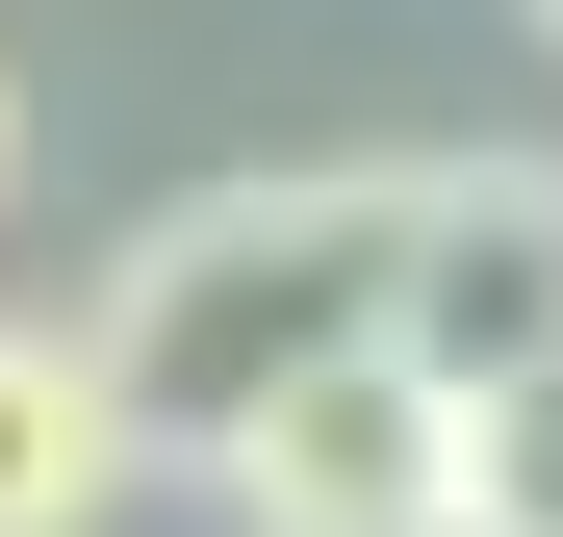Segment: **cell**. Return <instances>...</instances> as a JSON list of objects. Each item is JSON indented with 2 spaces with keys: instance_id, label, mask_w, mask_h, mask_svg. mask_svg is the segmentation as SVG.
Listing matches in <instances>:
<instances>
[{
  "instance_id": "1",
  "label": "cell",
  "mask_w": 563,
  "mask_h": 537,
  "mask_svg": "<svg viewBox=\"0 0 563 537\" xmlns=\"http://www.w3.org/2000/svg\"><path fill=\"white\" fill-rule=\"evenodd\" d=\"M410 179H435V154H282V179L154 205L103 282H77V358H103L129 461H231L308 358L385 333V282H410Z\"/></svg>"
},
{
  "instance_id": "2",
  "label": "cell",
  "mask_w": 563,
  "mask_h": 537,
  "mask_svg": "<svg viewBox=\"0 0 563 537\" xmlns=\"http://www.w3.org/2000/svg\"><path fill=\"white\" fill-rule=\"evenodd\" d=\"M385 358H410L435 410H487V384H563V154H435V179H410Z\"/></svg>"
},
{
  "instance_id": "3",
  "label": "cell",
  "mask_w": 563,
  "mask_h": 537,
  "mask_svg": "<svg viewBox=\"0 0 563 537\" xmlns=\"http://www.w3.org/2000/svg\"><path fill=\"white\" fill-rule=\"evenodd\" d=\"M206 486H231L256 537H410V512L461 486V410L410 384V358H385V333H358V358H308V384H282V410L231 435V461H206Z\"/></svg>"
},
{
  "instance_id": "4",
  "label": "cell",
  "mask_w": 563,
  "mask_h": 537,
  "mask_svg": "<svg viewBox=\"0 0 563 537\" xmlns=\"http://www.w3.org/2000/svg\"><path fill=\"white\" fill-rule=\"evenodd\" d=\"M129 512V410L52 307H0V537H103Z\"/></svg>"
},
{
  "instance_id": "5",
  "label": "cell",
  "mask_w": 563,
  "mask_h": 537,
  "mask_svg": "<svg viewBox=\"0 0 563 537\" xmlns=\"http://www.w3.org/2000/svg\"><path fill=\"white\" fill-rule=\"evenodd\" d=\"M461 512H487V537H563V384H487V410H461Z\"/></svg>"
},
{
  "instance_id": "6",
  "label": "cell",
  "mask_w": 563,
  "mask_h": 537,
  "mask_svg": "<svg viewBox=\"0 0 563 537\" xmlns=\"http://www.w3.org/2000/svg\"><path fill=\"white\" fill-rule=\"evenodd\" d=\"M0 179H26V77H0Z\"/></svg>"
},
{
  "instance_id": "7",
  "label": "cell",
  "mask_w": 563,
  "mask_h": 537,
  "mask_svg": "<svg viewBox=\"0 0 563 537\" xmlns=\"http://www.w3.org/2000/svg\"><path fill=\"white\" fill-rule=\"evenodd\" d=\"M410 537H487V512H461V486H435V512H410Z\"/></svg>"
},
{
  "instance_id": "8",
  "label": "cell",
  "mask_w": 563,
  "mask_h": 537,
  "mask_svg": "<svg viewBox=\"0 0 563 537\" xmlns=\"http://www.w3.org/2000/svg\"><path fill=\"white\" fill-rule=\"evenodd\" d=\"M538 26H563V0H538Z\"/></svg>"
}]
</instances>
